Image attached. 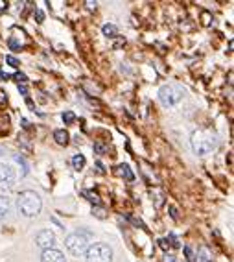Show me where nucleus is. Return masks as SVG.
Returning <instances> with one entry per match:
<instances>
[{
  "label": "nucleus",
  "instance_id": "nucleus-13",
  "mask_svg": "<svg viewBox=\"0 0 234 262\" xmlns=\"http://www.w3.org/2000/svg\"><path fill=\"white\" fill-rule=\"evenodd\" d=\"M116 172L120 173V176H126V179H133V173L129 172V168H127L126 164H120V166H118Z\"/></svg>",
  "mask_w": 234,
  "mask_h": 262
},
{
  "label": "nucleus",
  "instance_id": "nucleus-9",
  "mask_svg": "<svg viewBox=\"0 0 234 262\" xmlns=\"http://www.w3.org/2000/svg\"><path fill=\"white\" fill-rule=\"evenodd\" d=\"M11 211V200L6 196H0V220L8 216V212Z\"/></svg>",
  "mask_w": 234,
  "mask_h": 262
},
{
  "label": "nucleus",
  "instance_id": "nucleus-20",
  "mask_svg": "<svg viewBox=\"0 0 234 262\" xmlns=\"http://www.w3.org/2000/svg\"><path fill=\"white\" fill-rule=\"evenodd\" d=\"M0 155H2V148H0Z\"/></svg>",
  "mask_w": 234,
  "mask_h": 262
},
{
  "label": "nucleus",
  "instance_id": "nucleus-6",
  "mask_svg": "<svg viewBox=\"0 0 234 262\" xmlns=\"http://www.w3.org/2000/svg\"><path fill=\"white\" fill-rule=\"evenodd\" d=\"M15 170L8 164H0V188L2 190H11L15 187Z\"/></svg>",
  "mask_w": 234,
  "mask_h": 262
},
{
  "label": "nucleus",
  "instance_id": "nucleus-12",
  "mask_svg": "<svg viewBox=\"0 0 234 262\" xmlns=\"http://www.w3.org/2000/svg\"><path fill=\"white\" fill-rule=\"evenodd\" d=\"M103 33H105L107 37H116L118 30H116V26H114V24H105V26H103Z\"/></svg>",
  "mask_w": 234,
  "mask_h": 262
},
{
  "label": "nucleus",
  "instance_id": "nucleus-3",
  "mask_svg": "<svg viewBox=\"0 0 234 262\" xmlns=\"http://www.w3.org/2000/svg\"><path fill=\"white\" fill-rule=\"evenodd\" d=\"M65 246L74 257H80V255H83V253L89 249V234H85V233L68 234L65 240Z\"/></svg>",
  "mask_w": 234,
  "mask_h": 262
},
{
  "label": "nucleus",
  "instance_id": "nucleus-14",
  "mask_svg": "<svg viewBox=\"0 0 234 262\" xmlns=\"http://www.w3.org/2000/svg\"><path fill=\"white\" fill-rule=\"evenodd\" d=\"M63 120H65V124H72V122H74V113L66 111L65 115H63Z\"/></svg>",
  "mask_w": 234,
  "mask_h": 262
},
{
  "label": "nucleus",
  "instance_id": "nucleus-18",
  "mask_svg": "<svg viewBox=\"0 0 234 262\" xmlns=\"http://www.w3.org/2000/svg\"><path fill=\"white\" fill-rule=\"evenodd\" d=\"M17 78H19L20 81H26V76H24V74H19V76H17Z\"/></svg>",
  "mask_w": 234,
  "mask_h": 262
},
{
  "label": "nucleus",
  "instance_id": "nucleus-7",
  "mask_svg": "<svg viewBox=\"0 0 234 262\" xmlns=\"http://www.w3.org/2000/svg\"><path fill=\"white\" fill-rule=\"evenodd\" d=\"M35 242H37V246L42 249V251H46V249H54V246H56V234L52 233L50 229H44L37 234Z\"/></svg>",
  "mask_w": 234,
  "mask_h": 262
},
{
  "label": "nucleus",
  "instance_id": "nucleus-16",
  "mask_svg": "<svg viewBox=\"0 0 234 262\" xmlns=\"http://www.w3.org/2000/svg\"><path fill=\"white\" fill-rule=\"evenodd\" d=\"M6 61H8V63H10L11 67H17V65H19V61L15 59L13 56H8V57H6Z\"/></svg>",
  "mask_w": 234,
  "mask_h": 262
},
{
  "label": "nucleus",
  "instance_id": "nucleus-8",
  "mask_svg": "<svg viewBox=\"0 0 234 262\" xmlns=\"http://www.w3.org/2000/svg\"><path fill=\"white\" fill-rule=\"evenodd\" d=\"M41 262H66V260H65V255L59 249H46V251H42Z\"/></svg>",
  "mask_w": 234,
  "mask_h": 262
},
{
  "label": "nucleus",
  "instance_id": "nucleus-4",
  "mask_svg": "<svg viewBox=\"0 0 234 262\" xmlns=\"http://www.w3.org/2000/svg\"><path fill=\"white\" fill-rule=\"evenodd\" d=\"M85 260L87 262H111L112 260V249L107 244H94L89 246L85 251Z\"/></svg>",
  "mask_w": 234,
  "mask_h": 262
},
{
  "label": "nucleus",
  "instance_id": "nucleus-17",
  "mask_svg": "<svg viewBox=\"0 0 234 262\" xmlns=\"http://www.w3.org/2000/svg\"><path fill=\"white\" fill-rule=\"evenodd\" d=\"M87 8H89V10H94V8H96V2H87Z\"/></svg>",
  "mask_w": 234,
  "mask_h": 262
},
{
  "label": "nucleus",
  "instance_id": "nucleus-15",
  "mask_svg": "<svg viewBox=\"0 0 234 262\" xmlns=\"http://www.w3.org/2000/svg\"><path fill=\"white\" fill-rule=\"evenodd\" d=\"M199 253H201V262H210V258H208V251H206L205 248H203Z\"/></svg>",
  "mask_w": 234,
  "mask_h": 262
},
{
  "label": "nucleus",
  "instance_id": "nucleus-2",
  "mask_svg": "<svg viewBox=\"0 0 234 262\" xmlns=\"http://www.w3.org/2000/svg\"><path fill=\"white\" fill-rule=\"evenodd\" d=\"M216 137L212 135L210 131H196L192 135V146H194V150L197 151V154H208L210 150H214L216 148Z\"/></svg>",
  "mask_w": 234,
  "mask_h": 262
},
{
  "label": "nucleus",
  "instance_id": "nucleus-10",
  "mask_svg": "<svg viewBox=\"0 0 234 262\" xmlns=\"http://www.w3.org/2000/svg\"><path fill=\"white\" fill-rule=\"evenodd\" d=\"M54 139H56V142L59 146H66V144H68V133H66L65 129H57L56 133H54Z\"/></svg>",
  "mask_w": 234,
  "mask_h": 262
},
{
  "label": "nucleus",
  "instance_id": "nucleus-19",
  "mask_svg": "<svg viewBox=\"0 0 234 262\" xmlns=\"http://www.w3.org/2000/svg\"><path fill=\"white\" fill-rule=\"evenodd\" d=\"M2 6H4V4H2V2H0V10H2Z\"/></svg>",
  "mask_w": 234,
  "mask_h": 262
},
{
  "label": "nucleus",
  "instance_id": "nucleus-5",
  "mask_svg": "<svg viewBox=\"0 0 234 262\" xmlns=\"http://www.w3.org/2000/svg\"><path fill=\"white\" fill-rule=\"evenodd\" d=\"M159 98L164 105L170 107V105H175V103L181 100V91H179L177 87H173V85H164L159 91Z\"/></svg>",
  "mask_w": 234,
  "mask_h": 262
},
{
  "label": "nucleus",
  "instance_id": "nucleus-11",
  "mask_svg": "<svg viewBox=\"0 0 234 262\" xmlns=\"http://www.w3.org/2000/svg\"><path fill=\"white\" fill-rule=\"evenodd\" d=\"M72 166H74V170H78V172L83 170L85 168V157L83 155H74V157H72Z\"/></svg>",
  "mask_w": 234,
  "mask_h": 262
},
{
  "label": "nucleus",
  "instance_id": "nucleus-1",
  "mask_svg": "<svg viewBox=\"0 0 234 262\" xmlns=\"http://www.w3.org/2000/svg\"><path fill=\"white\" fill-rule=\"evenodd\" d=\"M17 205H19L20 214L32 218V216H37L39 212H41L42 202H41V198H39L37 192L26 190V192H20Z\"/></svg>",
  "mask_w": 234,
  "mask_h": 262
}]
</instances>
